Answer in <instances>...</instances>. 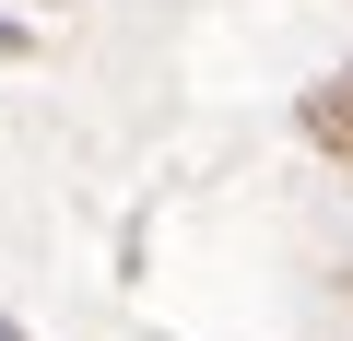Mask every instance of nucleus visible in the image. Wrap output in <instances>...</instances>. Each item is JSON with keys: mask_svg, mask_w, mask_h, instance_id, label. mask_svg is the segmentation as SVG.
Returning <instances> with one entry per match:
<instances>
[{"mask_svg": "<svg viewBox=\"0 0 353 341\" xmlns=\"http://www.w3.org/2000/svg\"><path fill=\"white\" fill-rule=\"evenodd\" d=\"M306 130H318V141H353V71H341V83H318V106H306Z\"/></svg>", "mask_w": 353, "mask_h": 341, "instance_id": "nucleus-1", "label": "nucleus"}]
</instances>
